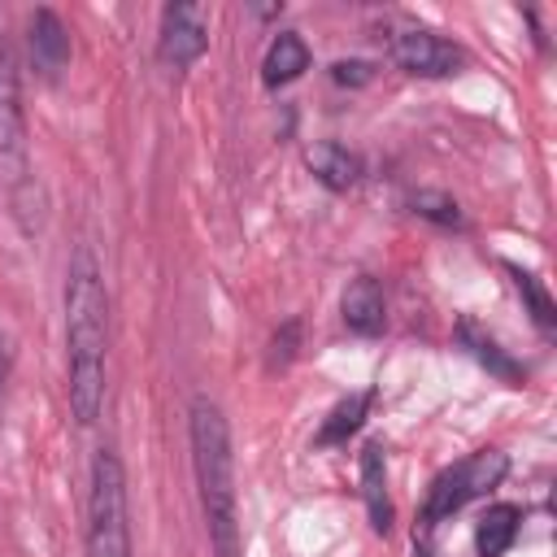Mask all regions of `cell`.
Returning a JSON list of instances; mask_svg holds the SVG:
<instances>
[{"label": "cell", "mask_w": 557, "mask_h": 557, "mask_svg": "<svg viewBox=\"0 0 557 557\" xmlns=\"http://www.w3.org/2000/svg\"><path fill=\"white\" fill-rule=\"evenodd\" d=\"M4 379H9V352H4V335H0V392H4Z\"/></svg>", "instance_id": "cell-20"}, {"label": "cell", "mask_w": 557, "mask_h": 557, "mask_svg": "<svg viewBox=\"0 0 557 557\" xmlns=\"http://www.w3.org/2000/svg\"><path fill=\"white\" fill-rule=\"evenodd\" d=\"M409 209H413L418 218L440 222V226H461V209H457V200H453L448 191H413V196H409Z\"/></svg>", "instance_id": "cell-17"}, {"label": "cell", "mask_w": 557, "mask_h": 557, "mask_svg": "<svg viewBox=\"0 0 557 557\" xmlns=\"http://www.w3.org/2000/svg\"><path fill=\"white\" fill-rule=\"evenodd\" d=\"M518 527H522V509L509 505V500H496L483 509L479 527H474V548L479 557H505L509 544L518 540Z\"/></svg>", "instance_id": "cell-12"}, {"label": "cell", "mask_w": 557, "mask_h": 557, "mask_svg": "<svg viewBox=\"0 0 557 557\" xmlns=\"http://www.w3.org/2000/svg\"><path fill=\"white\" fill-rule=\"evenodd\" d=\"M0 196L9 205V218L22 235H39L44 226V191L30 170V139H26V113H22V74L17 52L9 39H0Z\"/></svg>", "instance_id": "cell-3"}, {"label": "cell", "mask_w": 557, "mask_h": 557, "mask_svg": "<svg viewBox=\"0 0 557 557\" xmlns=\"http://www.w3.org/2000/svg\"><path fill=\"white\" fill-rule=\"evenodd\" d=\"M187 440H191V470L196 496L205 513V535L213 557H244V527H239V492H235V453H231V422L213 396H191L187 409Z\"/></svg>", "instance_id": "cell-2"}, {"label": "cell", "mask_w": 557, "mask_h": 557, "mask_svg": "<svg viewBox=\"0 0 557 557\" xmlns=\"http://www.w3.org/2000/svg\"><path fill=\"white\" fill-rule=\"evenodd\" d=\"M387 52H392V61H396L405 74H418V78H448V74H457L461 61H466L457 44H448L444 35L422 30V26L396 30L392 44H387Z\"/></svg>", "instance_id": "cell-7"}, {"label": "cell", "mask_w": 557, "mask_h": 557, "mask_svg": "<svg viewBox=\"0 0 557 557\" xmlns=\"http://www.w3.org/2000/svg\"><path fill=\"white\" fill-rule=\"evenodd\" d=\"M361 496H366V513L374 522V531H392V500H387V457L383 444H366L361 448Z\"/></svg>", "instance_id": "cell-11"}, {"label": "cell", "mask_w": 557, "mask_h": 557, "mask_svg": "<svg viewBox=\"0 0 557 557\" xmlns=\"http://www.w3.org/2000/svg\"><path fill=\"white\" fill-rule=\"evenodd\" d=\"M457 335H461V344L470 348V357H474L479 366H487L496 379H505V383H522V366H518V361H513V357H509V352H505L479 322L466 318V322L457 326Z\"/></svg>", "instance_id": "cell-14"}, {"label": "cell", "mask_w": 557, "mask_h": 557, "mask_svg": "<svg viewBox=\"0 0 557 557\" xmlns=\"http://www.w3.org/2000/svg\"><path fill=\"white\" fill-rule=\"evenodd\" d=\"M309 70V44L296 30H283L270 39L265 57H261V83L265 87H287Z\"/></svg>", "instance_id": "cell-10"}, {"label": "cell", "mask_w": 557, "mask_h": 557, "mask_svg": "<svg viewBox=\"0 0 557 557\" xmlns=\"http://www.w3.org/2000/svg\"><path fill=\"white\" fill-rule=\"evenodd\" d=\"M87 557H131L126 466L113 448H96L87 487Z\"/></svg>", "instance_id": "cell-4"}, {"label": "cell", "mask_w": 557, "mask_h": 557, "mask_svg": "<svg viewBox=\"0 0 557 557\" xmlns=\"http://www.w3.org/2000/svg\"><path fill=\"white\" fill-rule=\"evenodd\" d=\"M509 470V457L500 448H479L470 457H461L457 466H448L444 474H435L426 505H422V527H440L444 518H453L461 505L487 496Z\"/></svg>", "instance_id": "cell-5"}, {"label": "cell", "mask_w": 557, "mask_h": 557, "mask_svg": "<svg viewBox=\"0 0 557 557\" xmlns=\"http://www.w3.org/2000/svg\"><path fill=\"white\" fill-rule=\"evenodd\" d=\"M339 313H344V326H348L352 335H379V331L387 326V300H383L379 278L357 274V278L344 287Z\"/></svg>", "instance_id": "cell-9"}, {"label": "cell", "mask_w": 557, "mask_h": 557, "mask_svg": "<svg viewBox=\"0 0 557 557\" xmlns=\"http://www.w3.org/2000/svg\"><path fill=\"white\" fill-rule=\"evenodd\" d=\"M370 61H335L331 65V78L335 83H344V87H361V83H370Z\"/></svg>", "instance_id": "cell-18"}, {"label": "cell", "mask_w": 557, "mask_h": 557, "mask_svg": "<svg viewBox=\"0 0 557 557\" xmlns=\"http://www.w3.org/2000/svg\"><path fill=\"white\" fill-rule=\"evenodd\" d=\"M296 335H300V322H287L278 335H274V352H270V366H287L292 352H296Z\"/></svg>", "instance_id": "cell-19"}, {"label": "cell", "mask_w": 557, "mask_h": 557, "mask_svg": "<svg viewBox=\"0 0 557 557\" xmlns=\"http://www.w3.org/2000/svg\"><path fill=\"white\" fill-rule=\"evenodd\" d=\"M370 400H374V392H370V387H366V392H357V396H348V400H339V405L331 409V418L322 422V431H318V448H326V444H344V440L366 422Z\"/></svg>", "instance_id": "cell-15"}, {"label": "cell", "mask_w": 557, "mask_h": 557, "mask_svg": "<svg viewBox=\"0 0 557 557\" xmlns=\"http://www.w3.org/2000/svg\"><path fill=\"white\" fill-rule=\"evenodd\" d=\"M509 274H513L518 296H522L527 309H531V322H535L544 335H553V326H557V305H553V296L544 292V283H540L531 270H522V265H509Z\"/></svg>", "instance_id": "cell-16"}, {"label": "cell", "mask_w": 557, "mask_h": 557, "mask_svg": "<svg viewBox=\"0 0 557 557\" xmlns=\"http://www.w3.org/2000/svg\"><path fill=\"white\" fill-rule=\"evenodd\" d=\"M305 161H309V170L318 174V183L322 187H331V191H348L357 178H361V157L357 152H348L344 144H313L309 152H305Z\"/></svg>", "instance_id": "cell-13"}, {"label": "cell", "mask_w": 557, "mask_h": 557, "mask_svg": "<svg viewBox=\"0 0 557 557\" xmlns=\"http://www.w3.org/2000/svg\"><path fill=\"white\" fill-rule=\"evenodd\" d=\"M26 44H30V61L44 78H57L70 61V30L61 22L57 9H35L26 17Z\"/></svg>", "instance_id": "cell-8"}, {"label": "cell", "mask_w": 557, "mask_h": 557, "mask_svg": "<svg viewBox=\"0 0 557 557\" xmlns=\"http://www.w3.org/2000/svg\"><path fill=\"white\" fill-rule=\"evenodd\" d=\"M109 361V287L96 252L78 244L65 265V396L78 426H91L104 405Z\"/></svg>", "instance_id": "cell-1"}, {"label": "cell", "mask_w": 557, "mask_h": 557, "mask_svg": "<svg viewBox=\"0 0 557 557\" xmlns=\"http://www.w3.org/2000/svg\"><path fill=\"white\" fill-rule=\"evenodd\" d=\"M209 48V13L200 4H165L161 9V30H157V57L170 70H187L205 57Z\"/></svg>", "instance_id": "cell-6"}]
</instances>
